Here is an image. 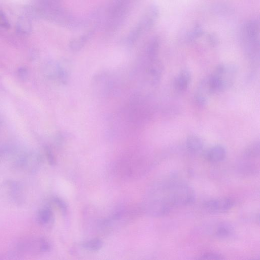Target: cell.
Returning <instances> with one entry per match:
<instances>
[{
    "label": "cell",
    "instance_id": "1",
    "mask_svg": "<svg viewBox=\"0 0 260 260\" xmlns=\"http://www.w3.org/2000/svg\"><path fill=\"white\" fill-rule=\"evenodd\" d=\"M40 12L45 19L66 28L78 29L86 24L64 7L63 0H42Z\"/></svg>",
    "mask_w": 260,
    "mask_h": 260
},
{
    "label": "cell",
    "instance_id": "2",
    "mask_svg": "<svg viewBox=\"0 0 260 260\" xmlns=\"http://www.w3.org/2000/svg\"><path fill=\"white\" fill-rule=\"evenodd\" d=\"M138 0H110L102 11V23L106 34L115 33L123 26Z\"/></svg>",
    "mask_w": 260,
    "mask_h": 260
},
{
    "label": "cell",
    "instance_id": "3",
    "mask_svg": "<svg viewBox=\"0 0 260 260\" xmlns=\"http://www.w3.org/2000/svg\"><path fill=\"white\" fill-rule=\"evenodd\" d=\"M159 15L160 11L158 6L152 5L148 7L136 25L126 36L124 43L128 46L134 45L143 36L153 28Z\"/></svg>",
    "mask_w": 260,
    "mask_h": 260
},
{
    "label": "cell",
    "instance_id": "4",
    "mask_svg": "<svg viewBox=\"0 0 260 260\" xmlns=\"http://www.w3.org/2000/svg\"><path fill=\"white\" fill-rule=\"evenodd\" d=\"M164 194L173 207L188 205L195 200V193L187 183L171 181L164 183Z\"/></svg>",
    "mask_w": 260,
    "mask_h": 260
},
{
    "label": "cell",
    "instance_id": "5",
    "mask_svg": "<svg viewBox=\"0 0 260 260\" xmlns=\"http://www.w3.org/2000/svg\"><path fill=\"white\" fill-rule=\"evenodd\" d=\"M259 22L252 19L242 26L240 35L243 46L248 55L253 56L259 53Z\"/></svg>",
    "mask_w": 260,
    "mask_h": 260
},
{
    "label": "cell",
    "instance_id": "6",
    "mask_svg": "<svg viewBox=\"0 0 260 260\" xmlns=\"http://www.w3.org/2000/svg\"><path fill=\"white\" fill-rule=\"evenodd\" d=\"M51 248L50 242L45 238H37L26 239L17 243L13 253L21 255L24 252L44 253L48 252Z\"/></svg>",
    "mask_w": 260,
    "mask_h": 260
},
{
    "label": "cell",
    "instance_id": "7",
    "mask_svg": "<svg viewBox=\"0 0 260 260\" xmlns=\"http://www.w3.org/2000/svg\"><path fill=\"white\" fill-rule=\"evenodd\" d=\"M0 197L16 203H21L23 191L20 184L12 180L5 182L0 186Z\"/></svg>",
    "mask_w": 260,
    "mask_h": 260
},
{
    "label": "cell",
    "instance_id": "8",
    "mask_svg": "<svg viewBox=\"0 0 260 260\" xmlns=\"http://www.w3.org/2000/svg\"><path fill=\"white\" fill-rule=\"evenodd\" d=\"M235 204L232 198L224 197L209 200L205 203L204 207L210 213H224L231 209Z\"/></svg>",
    "mask_w": 260,
    "mask_h": 260
},
{
    "label": "cell",
    "instance_id": "9",
    "mask_svg": "<svg viewBox=\"0 0 260 260\" xmlns=\"http://www.w3.org/2000/svg\"><path fill=\"white\" fill-rule=\"evenodd\" d=\"M98 27H93L79 37L73 39L69 43V48L73 51L77 52L81 51L94 36Z\"/></svg>",
    "mask_w": 260,
    "mask_h": 260
},
{
    "label": "cell",
    "instance_id": "10",
    "mask_svg": "<svg viewBox=\"0 0 260 260\" xmlns=\"http://www.w3.org/2000/svg\"><path fill=\"white\" fill-rule=\"evenodd\" d=\"M226 157L225 147L221 145H216L209 148L204 153V158L208 162L219 163L224 161Z\"/></svg>",
    "mask_w": 260,
    "mask_h": 260
},
{
    "label": "cell",
    "instance_id": "11",
    "mask_svg": "<svg viewBox=\"0 0 260 260\" xmlns=\"http://www.w3.org/2000/svg\"><path fill=\"white\" fill-rule=\"evenodd\" d=\"M42 160L38 157H25L18 160L16 167L28 172L34 173L41 166Z\"/></svg>",
    "mask_w": 260,
    "mask_h": 260
},
{
    "label": "cell",
    "instance_id": "12",
    "mask_svg": "<svg viewBox=\"0 0 260 260\" xmlns=\"http://www.w3.org/2000/svg\"><path fill=\"white\" fill-rule=\"evenodd\" d=\"M191 81V74L187 69H183L179 73L174 81V87L179 92L186 90Z\"/></svg>",
    "mask_w": 260,
    "mask_h": 260
},
{
    "label": "cell",
    "instance_id": "13",
    "mask_svg": "<svg viewBox=\"0 0 260 260\" xmlns=\"http://www.w3.org/2000/svg\"><path fill=\"white\" fill-rule=\"evenodd\" d=\"M37 220L42 226L47 227L52 223L53 212L51 208L46 206L42 208L37 213Z\"/></svg>",
    "mask_w": 260,
    "mask_h": 260
},
{
    "label": "cell",
    "instance_id": "14",
    "mask_svg": "<svg viewBox=\"0 0 260 260\" xmlns=\"http://www.w3.org/2000/svg\"><path fill=\"white\" fill-rule=\"evenodd\" d=\"M186 146L188 150L190 153L196 154L200 153L202 151L204 143L200 137L192 135L187 138Z\"/></svg>",
    "mask_w": 260,
    "mask_h": 260
},
{
    "label": "cell",
    "instance_id": "15",
    "mask_svg": "<svg viewBox=\"0 0 260 260\" xmlns=\"http://www.w3.org/2000/svg\"><path fill=\"white\" fill-rule=\"evenodd\" d=\"M17 29L22 34H29L32 31V25L29 18L27 17H20L17 23Z\"/></svg>",
    "mask_w": 260,
    "mask_h": 260
},
{
    "label": "cell",
    "instance_id": "16",
    "mask_svg": "<svg viewBox=\"0 0 260 260\" xmlns=\"http://www.w3.org/2000/svg\"><path fill=\"white\" fill-rule=\"evenodd\" d=\"M233 232V228L231 225L227 223H224V222L219 224L215 231V235L220 238L230 236Z\"/></svg>",
    "mask_w": 260,
    "mask_h": 260
},
{
    "label": "cell",
    "instance_id": "17",
    "mask_svg": "<svg viewBox=\"0 0 260 260\" xmlns=\"http://www.w3.org/2000/svg\"><path fill=\"white\" fill-rule=\"evenodd\" d=\"M204 34V30L202 26L199 24H196L187 33L186 39L187 41L193 42L200 39Z\"/></svg>",
    "mask_w": 260,
    "mask_h": 260
},
{
    "label": "cell",
    "instance_id": "18",
    "mask_svg": "<svg viewBox=\"0 0 260 260\" xmlns=\"http://www.w3.org/2000/svg\"><path fill=\"white\" fill-rule=\"evenodd\" d=\"M103 243L99 238H94L84 242L82 246L85 249L92 252L98 251L103 247Z\"/></svg>",
    "mask_w": 260,
    "mask_h": 260
},
{
    "label": "cell",
    "instance_id": "19",
    "mask_svg": "<svg viewBox=\"0 0 260 260\" xmlns=\"http://www.w3.org/2000/svg\"><path fill=\"white\" fill-rule=\"evenodd\" d=\"M259 142L255 141L249 144L245 148L244 152L245 157L248 158H254L259 155Z\"/></svg>",
    "mask_w": 260,
    "mask_h": 260
},
{
    "label": "cell",
    "instance_id": "20",
    "mask_svg": "<svg viewBox=\"0 0 260 260\" xmlns=\"http://www.w3.org/2000/svg\"><path fill=\"white\" fill-rule=\"evenodd\" d=\"M52 202L60 209L63 214H66L68 210V207L64 200L60 197H54L52 198Z\"/></svg>",
    "mask_w": 260,
    "mask_h": 260
},
{
    "label": "cell",
    "instance_id": "21",
    "mask_svg": "<svg viewBox=\"0 0 260 260\" xmlns=\"http://www.w3.org/2000/svg\"><path fill=\"white\" fill-rule=\"evenodd\" d=\"M11 27L10 21L6 14L0 10V28L9 29Z\"/></svg>",
    "mask_w": 260,
    "mask_h": 260
},
{
    "label": "cell",
    "instance_id": "22",
    "mask_svg": "<svg viewBox=\"0 0 260 260\" xmlns=\"http://www.w3.org/2000/svg\"><path fill=\"white\" fill-rule=\"evenodd\" d=\"M200 259H222L224 257L219 254L215 252H206L203 254Z\"/></svg>",
    "mask_w": 260,
    "mask_h": 260
},
{
    "label": "cell",
    "instance_id": "23",
    "mask_svg": "<svg viewBox=\"0 0 260 260\" xmlns=\"http://www.w3.org/2000/svg\"><path fill=\"white\" fill-rule=\"evenodd\" d=\"M47 158L48 161L49 163L51 166H55L56 164V159L54 157V155L50 150V148L49 147L46 148V150Z\"/></svg>",
    "mask_w": 260,
    "mask_h": 260
},
{
    "label": "cell",
    "instance_id": "24",
    "mask_svg": "<svg viewBox=\"0 0 260 260\" xmlns=\"http://www.w3.org/2000/svg\"><path fill=\"white\" fill-rule=\"evenodd\" d=\"M208 43L212 46H215L218 42L217 37L214 33H210L207 35Z\"/></svg>",
    "mask_w": 260,
    "mask_h": 260
}]
</instances>
